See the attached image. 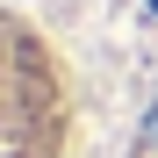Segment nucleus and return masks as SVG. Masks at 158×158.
Listing matches in <instances>:
<instances>
[{"label":"nucleus","instance_id":"nucleus-1","mask_svg":"<svg viewBox=\"0 0 158 158\" xmlns=\"http://www.w3.org/2000/svg\"><path fill=\"white\" fill-rule=\"evenodd\" d=\"M0 158H72V79L15 7H0Z\"/></svg>","mask_w":158,"mask_h":158}]
</instances>
